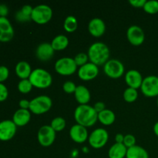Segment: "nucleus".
<instances>
[{
    "instance_id": "obj_1",
    "label": "nucleus",
    "mask_w": 158,
    "mask_h": 158,
    "mask_svg": "<svg viewBox=\"0 0 158 158\" xmlns=\"http://www.w3.org/2000/svg\"><path fill=\"white\" fill-rule=\"evenodd\" d=\"M74 118L78 124L88 127L97 121L98 113L90 105L80 104L74 110Z\"/></svg>"
},
{
    "instance_id": "obj_2",
    "label": "nucleus",
    "mask_w": 158,
    "mask_h": 158,
    "mask_svg": "<svg viewBox=\"0 0 158 158\" xmlns=\"http://www.w3.org/2000/svg\"><path fill=\"white\" fill-rule=\"evenodd\" d=\"M87 55L89 60L97 66L104 65L110 60V51L106 44L103 42H96L89 46Z\"/></svg>"
},
{
    "instance_id": "obj_3",
    "label": "nucleus",
    "mask_w": 158,
    "mask_h": 158,
    "mask_svg": "<svg viewBox=\"0 0 158 158\" xmlns=\"http://www.w3.org/2000/svg\"><path fill=\"white\" fill-rule=\"evenodd\" d=\"M29 80L34 87L46 89L52 84V77L49 71L43 68H36L32 71Z\"/></svg>"
},
{
    "instance_id": "obj_4",
    "label": "nucleus",
    "mask_w": 158,
    "mask_h": 158,
    "mask_svg": "<svg viewBox=\"0 0 158 158\" xmlns=\"http://www.w3.org/2000/svg\"><path fill=\"white\" fill-rule=\"evenodd\" d=\"M52 99L49 96L40 95L30 100L29 110L32 114L40 115L48 112L52 107Z\"/></svg>"
},
{
    "instance_id": "obj_5",
    "label": "nucleus",
    "mask_w": 158,
    "mask_h": 158,
    "mask_svg": "<svg viewBox=\"0 0 158 158\" xmlns=\"http://www.w3.org/2000/svg\"><path fill=\"white\" fill-rule=\"evenodd\" d=\"M52 9L46 4H40L33 7L31 19L38 24H45L52 19Z\"/></svg>"
},
{
    "instance_id": "obj_6",
    "label": "nucleus",
    "mask_w": 158,
    "mask_h": 158,
    "mask_svg": "<svg viewBox=\"0 0 158 158\" xmlns=\"http://www.w3.org/2000/svg\"><path fill=\"white\" fill-rule=\"evenodd\" d=\"M55 69L60 75L69 76L77 71V65L72 57H62L55 63Z\"/></svg>"
},
{
    "instance_id": "obj_7",
    "label": "nucleus",
    "mask_w": 158,
    "mask_h": 158,
    "mask_svg": "<svg viewBox=\"0 0 158 158\" xmlns=\"http://www.w3.org/2000/svg\"><path fill=\"white\" fill-rule=\"evenodd\" d=\"M109 139V134L104 128H97L94 130L88 137L89 143L92 148L100 149L106 145Z\"/></svg>"
},
{
    "instance_id": "obj_8",
    "label": "nucleus",
    "mask_w": 158,
    "mask_h": 158,
    "mask_svg": "<svg viewBox=\"0 0 158 158\" xmlns=\"http://www.w3.org/2000/svg\"><path fill=\"white\" fill-rule=\"evenodd\" d=\"M124 66L123 63L117 59H110L103 66L105 74L113 79L120 78L124 73Z\"/></svg>"
},
{
    "instance_id": "obj_9",
    "label": "nucleus",
    "mask_w": 158,
    "mask_h": 158,
    "mask_svg": "<svg viewBox=\"0 0 158 158\" xmlns=\"http://www.w3.org/2000/svg\"><path fill=\"white\" fill-rule=\"evenodd\" d=\"M140 89L146 97H158V77L150 75L143 78Z\"/></svg>"
},
{
    "instance_id": "obj_10",
    "label": "nucleus",
    "mask_w": 158,
    "mask_h": 158,
    "mask_svg": "<svg viewBox=\"0 0 158 158\" xmlns=\"http://www.w3.org/2000/svg\"><path fill=\"white\" fill-rule=\"evenodd\" d=\"M37 139L42 146H50L55 141L56 131L51 127L50 125H43L39 129Z\"/></svg>"
},
{
    "instance_id": "obj_11",
    "label": "nucleus",
    "mask_w": 158,
    "mask_h": 158,
    "mask_svg": "<svg viewBox=\"0 0 158 158\" xmlns=\"http://www.w3.org/2000/svg\"><path fill=\"white\" fill-rule=\"evenodd\" d=\"M127 37L134 46H140L144 42L145 34L143 29L137 25H132L127 30Z\"/></svg>"
},
{
    "instance_id": "obj_12",
    "label": "nucleus",
    "mask_w": 158,
    "mask_h": 158,
    "mask_svg": "<svg viewBox=\"0 0 158 158\" xmlns=\"http://www.w3.org/2000/svg\"><path fill=\"white\" fill-rule=\"evenodd\" d=\"M17 126L12 120H4L0 122V140L8 141L16 134Z\"/></svg>"
},
{
    "instance_id": "obj_13",
    "label": "nucleus",
    "mask_w": 158,
    "mask_h": 158,
    "mask_svg": "<svg viewBox=\"0 0 158 158\" xmlns=\"http://www.w3.org/2000/svg\"><path fill=\"white\" fill-rule=\"evenodd\" d=\"M99 68L94 63L88 62L83 66H80L78 69V76L83 80H91L98 76Z\"/></svg>"
},
{
    "instance_id": "obj_14",
    "label": "nucleus",
    "mask_w": 158,
    "mask_h": 158,
    "mask_svg": "<svg viewBox=\"0 0 158 158\" xmlns=\"http://www.w3.org/2000/svg\"><path fill=\"white\" fill-rule=\"evenodd\" d=\"M14 29L6 17H0V43H6L13 38Z\"/></svg>"
},
{
    "instance_id": "obj_15",
    "label": "nucleus",
    "mask_w": 158,
    "mask_h": 158,
    "mask_svg": "<svg viewBox=\"0 0 158 158\" xmlns=\"http://www.w3.org/2000/svg\"><path fill=\"white\" fill-rule=\"evenodd\" d=\"M69 136L73 141L78 143H83L89 137L86 127L78 124V123L71 127L70 130H69Z\"/></svg>"
},
{
    "instance_id": "obj_16",
    "label": "nucleus",
    "mask_w": 158,
    "mask_h": 158,
    "mask_svg": "<svg viewBox=\"0 0 158 158\" xmlns=\"http://www.w3.org/2000/svg\"><path fill=\"white\" fill-rule=\"evenodd\" d=\"M55 50L49 43H42L35 49V56L41 61H48L53 56Z\"/></svg>"
},
{
    "instance_id": "obj_17",
    "label": "nucleus",
    "mask_w": 158,
    "mask_h": 158,
    "mask_svg": "<svg viewBox=\"0 0 158 158\" xmlns=\"http://www.w3.org/2000/svg\"><path fill=\"white\" fill-rule=\"evenodd\" d=\"M143 80L141 73L137 69H130L125 74V81L128 85V87H132L136 89L140 88Z\"/></svg>"
},
{
    "instance_id": "obj_18",
    "label": "nucleus",
    "mask_w": 158,
    "mask_h": 158,
    "mask_svg": "<svg viewBox=\"0 0 158 158\" xmlns=\"http://www.w3.org/2000/svg\"><path fill=\"white\" fill-rule=\"evenodd\" d=\"M88 30L94 36L100 37L103 35L106 31V24L102 19L94 18L88 24Z\"/></svg>"
},
{
    "instance_id": "obj_19",
    "label": "nucleus",
    "mask_w": 158,
    "mask_h": 158,
    "mask_svg": "<svg viewBox=\"0 0 158 158\" xmlns=\"http://www.w3.org/2000/svg\"><path fill=\"white\" fill-rule=\"evenodd\" d=\"M31 120V112L29 110L19 108L13 114L12 121L17 127L26 126Z\"/></svg>"
},
{
    "instance_id": "obj_20",
    "label": "nucleus",
    "mask_w": 158,
    "mask_h": 158,
    "mask_svg": "<svg viewBox=\"0 0 158 158\" xmlns=\"http://www.w3.org/2000/svg\"><path fill=\"white\" fill-rule=\"evenodd\" d=\"M74 96L80 104H87L91 98V94L88 88L83 85H79L77 86Z\"/></svg>"
},
{
    "instance_id": "obj_21",
    "label": "nucleus",
    "mask_w": 158,
    "mask_h": 158,
    "mask_svg": "<svg viewBox=\"0 0 158 158\" xmlns=\"http://www.w3.org/2000/svg\"><path fill=\"white\" fill-rule=\"evenodd\" d=\"M127 148L123 143H115L108 151L109 158H124L126 157Z\"/></svg>"
},
{
    "instance_id": "obj_22",
    "label": "nucleus",
    "mask_w": 158,
    "mask_h": 158,
    "mask_svg": "<svg viewBox=\"0 0 158 158\" xmlns=\"http://www.w3.org/2000/svg\"><path fill=\"white\" fill-rule=\"evenodd\" d=\"M15 71L16 75L21 80H24V79H29L32 70L30 64L28 62L20 61L15 66Z\"/></svg>"
},
{
    "instance_id": "obj_23",
    "label": "nucleus",
    "mask_w": 158,
    "mask_h": 158,
    "mask_svg": "<svg viewBox=\"0 0 158 158\" xmlns=\"http://www.w3.org/2000/svg\"><path fill=\"white\" fill-rule=\"evenodd\" d=\"M126 158H149V154L143 147L136 144L127 148Z\"/></svg>"
},
{
    "instance_id": "obj_24",
    "label": "nucleus",
    "mask_w": 158,
    "mask_h": 158,
    "mask_svg": "<svg viewBox=\"0 0 158 158\" xmlns=\"http://www.w3.org/2000/svg\"><path fill=\"white\" fill-rule=\"evenodd\" d=\"M98 120L102 124L109 126L113 124L116 120V115L111 110L105 109L98 114Z\"/></svg>"
},
{
    "instance_id": "obj_25",
    "label": "nucleus",
    "mask_w": 158,
    "mask_h": 158,
    "mask_svg": "<svg viewBox=\"0 0 158 158\" xmlns=\"http://www.w3.org/2000/svg\"><path fill=\"white\" fill-rule=\"evenodd\" d=\"M50 43L55 51L63 50L69 45V39L67 38L66 35H63V34H60L54 37Z\"/></svg>"
},
{
    "instance_id": "obj_26",
    "label": "nucleus",
    "mask_w": 158,
    "mask_h": 158,
    "mask_svg": "<svg viewBox=\"0 0 158 158\" xmlns=\"http://www.w3.org/2000/svg\"><path fill=\"white\" fill-rule=\"evenodd\" d=\"M63 27L68 32H73L78 27V21L73 15H68L63 23Z\"/></svg>"
},
{
    "instance_id": "obj_27",
    "label": "nucleus",
    "mask_w": 158,
    "mask_h": 158,
    "mask_svg": "<svg viewBox=\"0 0 158 158\" xmlns=\"http://www.w3.org/2000/svg\"><path fill=\"white\" fill-rule=\"evenodd\" d=\"M66 122L63 117H56L53 118L51 121V127L56 131V132H60L64 130L66 127Z\"/></svg>"
},
{
    "instance_id": "obj_28",
    "label": "nucleus",
    "mask_w": 158,
    "mask_h": 158,
    "mask_svg": "<svg viewBox=\"0 0 158 158\" xmlns=\"http://www.w3.org/2000/svg\"><path fill=\"white\" fill-rule=\"evenodd\" d=\"M123 99L125 101L128 102V103H133L135 101L138 97V92L137 89H134L132 87H127L124 90L123 94Z\"/></svg>"
},
{
    "instance_id": "obj_29",
    "label": "nucleus",
    "mask_w": 158,
    "mask_h": 158,
    "mask_svg": "<svg viewBox=\"0 0 158 158\" xmlns=\"http://www.w3.org/2000/svg\"><path fill=\"white\" fill-rule=\"evenodd\" d=\"M143 10L149 14H156L158 12V1L148 0L143 7Z\"/></svg>"
},
{
    "instance_id": "obj_30",
    "label": "nucleus",
    "mask_w": 158,
    "mask_h": 158,
    "mask_svg": "<svg viewBox=\"0 0 158 158\" xmlns=\"http://www.w3.org/2000/svg\"><path fill=\"white\" fill-rule=\"evenodd\" d=\"M18 89L22 94H28L32 90L33 86L32 85L29 79L21 80L18 83Z\"/></svg>"
},
{
    "instance_id": "obj_31",
    "label": "nucleus",
    "mask_w": 158,
    "mask_h": 158,
    "mask_svg": "<svg viewBox=\"0 0 158 158\" xmlns=\"http://www.w3.org/2000/svg\"><path fill=\"white\" fill-rule=\"evenodd\" d=\"M73 59L74 60H75L76 63H77V66H82L88 63L89 56H88L87 53H85V52H80V53L77 54Z\"/></svg>"
},
{
    "instance_id": "obj_32",
    "label": "nucleus",
    "mask_w": 158,
    "mask_h": 158,
    "mask_svg": "<svg viewBox=\"0 0 158 158\" xmlns=\"http://www.w3.org/2000/svg\"><path fill=\"white\" fill-rule=\"evenodd\" d=\"M77 86H76L73 82L68 80V81H66L63 83V89L66 94H74L76 89H77Z\"/></svg>"
},
{
    "instance_id": "obj_33",
    "label": "nucleus",
    "mask_w": 158,
    "mask_h": 158,
    "mask_svg": "<svg viewBox=\"0 0 158 158\" xmlns=\"http://www.w3.org/2000/svg\"><path fill=\"white\" fill-rule=\"evenodd\" d=\"M123 144L127 148L136 145V138L133 134H127L124 135V140H123Z\"/></svg>"
},
{
    "instance_id": "obj_34",
    "label": "nucleus",
    "mask_w": 158,
    "mask_h": 158,
    "mask_svg": "<svg viewBox=\"0 0 158 158\" xmlns=\"http://www.w3.org/2000/svg\"><path fill=\"white\" fill-rule=\"evenodd\" d=\"M9 76V68L6 66H0V83H3Z\"/></svg>"
},
{
    "instance_id": "obj_35",
    "label": "nucleus",
    "mask_w": 158,
    "mask_h": 158,
    "mask_svg": "<svg viewBox=\"0 0 158 158\" xmlns=\"http://www.w3.org/2000/svg\"><path fill=\"white\" fill-rule=\"evenodd\" d=\"M9 97V90L4 83H0V102H3Z\"/></svg>"
},
{
    "instance_id": "obj_36",
    "label": "nucleus",
    "mask_w": 158,
    "mask_h": 158,
    "mask_svg": "<svg viewBox=\"0 0 158 158\" xmlns=\"http://www.w3.org/2000/svg\"><path fill=\"white\" fill-rule=\"evenodd\" d=\"M15 16L17 21L22 22V23H23V22H28L29 21V20H31V17L26 16V15H24V14H23L20 10H19L18 12H16Z\"/></svg>"
},
{
    "instance_id": "obj_37",
    "label": "nucleus",
    "mask_w": 158,
    "mask_h": 158,
    "mask_svg": "<svg viewBox=\"0 0 158 158\" xmlns=\"http://www.w3.org/2000/svg\"><path fill=\"white\" fill-rule=\"evenodd\" d=\"M32 10H33V7L30 5H24V6L22 7V9H20L22 12H23L24 15H26V16L31 17V15H32Z\"/></svg>"
},
{
    "instance_id": "obj_38",
    "label": "nucleus",
    "mask_w": 158,
    "mask_h": 158,
    "mask_svg": "<svg viewBox=\"0 0 158 158\" xmlns=\"http://www.w3.org/2000/svg\"><path fill=\"white\" fill-rule=\"evenodd\" d=\"M147 0H129V3L136 8H143Z\"/></svg>"
},
{
    "instance_id": "obj_39",
    "label": "nucleus",
    "mask_w": 158,
    "mask_h": 158,
    "mask_svg": "<svg viewBox=\"0 0 158 158\" xmlns=\"http://www.w3.org/2000/svg\"><path fill=\"white\" fill-rule=\"evenodd\" d=\"M94 110H95L99 114V113H100L101 111H103V110L106 109V105H105V103H103V102L98 101L94 104Z\"/></svg>"
},
{
    "instance_id": "obj_40",
    "label": "nucleus",
    "mask_w": 158,
    "mask_h": 158,
    "mask_svg": "<svg viewBox=\"0 0 158 158\" xmlns=\"http://www.w3.org/2000/svg\"><path fill=\"white\" fill-rule=\"evenodd\" d=\"M19 107L21 109H25V110H29V105H30V101L26 99H23L19 101Z\"/></svg>"
},
{
    "instance_id": "obj_41",
    "label": "nucleus",
    "mask_w": 158,
    "mask_h": 158,
    "mask_svg": "<svg viewBox=\"0 0 158 158\" xmlns=\"http://www.w3.org/2000/svg\"><path fill=\"white\" fill-rule=\"evenodd\" d=\"M9 13V9L5 4H0V17H6Z\"/></svg>"
},
{
    "instance_id": "obj_42",
    "label": "nucleus",
    "mask_w": 158,
    "mask_h": 158,
    "mask_svg": "<svg viewBox=\"0 0 158 158\" xmlns=\"http://www.w3.org/2000/svg\"><path fill=\"white\" fill-rule=\"evenodd\" d=\"M123 140H124V135L122 134H117L115 136V141L116 143H123Z\"/></svg>"
},
{
    "instance_id": "obj_43",
    "label": "nucleus",
    "mask_w": 158,
    "mask_h": 158,
    "mask_svg": "<svg viewBox=\"0 0 158 158\" xmlns=\"http://www.w3.org/2000/svg\"><path fill=\"white\" fill-rule=\"evenodd\" d=\"M153 129H154V134H156V136H157V137H158V121L156 122V123H154V128H153Z\"/></svg>"
},
{
    "instance_id": "obj_44",
    "label": "nucleus",
    "mask_w": 158,
    "mask_h": 158,
    "mask_svg": "<svg viewBox=\"0 0 158 158\" xmlns=\"http://www.w3.org/2000/svg\"><path fill=\"white\" fill-rule=\"evenodd\" d=\"M157 107H158V97H157Z\"/></svg>"
}]
</instances>
